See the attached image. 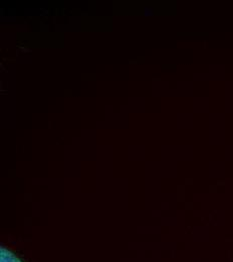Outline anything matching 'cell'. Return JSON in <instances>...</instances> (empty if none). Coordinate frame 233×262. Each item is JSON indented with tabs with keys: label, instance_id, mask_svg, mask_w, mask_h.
<instances>
[{
	"label": "cell",
	"instance_id": "1",
	"mask_svg": "<svg viewBox=\"0 0 233 262\" xmlns=\"http://www.w3.org/2000/svg\"><path fill=\"white\" fill-rule=\"evenodd\" d=\"M1 262H22L14 253L6 248L1 247Z\"/></svg>",
	"mask_w": 233,
	"mask_h": 262
}]
</instances>
